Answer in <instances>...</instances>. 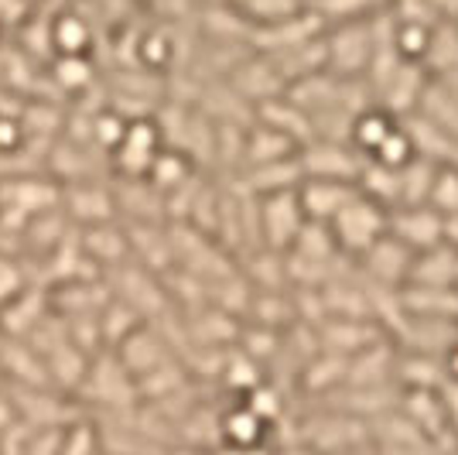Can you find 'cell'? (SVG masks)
Returning <instances> with one entry per match:
<instances>
[{
    "instance_id": "cell-6",
    "label": "cell",
    "mask_w": 458,
    "mask_h": 455,
    "mask_svg": "<svg viewBox=\"0 0 458 455\" xmlns=\"http://www.w3.org/2000/svg\"><path fill=\"white\" fill-rule=\"evenodd\" d=\"M394 0H311L305 11L322 21V28L332 24H352V21H373L390 11Z\"/></svg>"
},
{
    "instance_id": "cell-3",
    "label": "cell",
    "mask_w": 458,
    "mask_h": 455,
    "mask_svg": "<svg viewBox=\"0 0 458 455\" xmlns=\"http://www.w3.org/2000/svg\"><path fill=\"white\" fill-rule=\"evenodd\" d=\"M305 209L298 202V189L270 192L264 199V216L260 227L267 233V240L274 247H291L298 240V233L305 229Z\"/></svg>"
},
{
    "instance_id": "cell-2",
    "label": "cell",
    "mask_w": 458,
    "mask_h": 455,
    "mask_svg": "<svg viewBox=\"0 0 458 455\" xmlns=\"http://www.w3.org/2000/svg\"><path fill=\"white\" fill-rule=\"evenodd\" d=\"M386 233L397 244H403L414 257L445 244L441 216L431 206H397L394 212H386Z\"/></svg>"
},
{
    "instance_id": "cell-7",
    "label": "cell",
    "mask_w": 458,
    "mask_h": 455,
    "mask_svg": "<svg viewBox=\"0 0 458 455\" xmlns=\"http://www.w3.org/2000/svg\"><path fill=\"white\" fill-rule=\"evenodd\" d=\"M157 131H154L148 120H137L131 127H123L120 137V161H127V168L134 171V158H140V171H151L154 158H157Z\"/></svg>"
},
{
    "instance_id": "cell-11",
    "label": "cell",
    "mask_w": 458,
    "mask_h": 455,
    "mask_svg": "<svg viewBox=\"0 0 458 455\" xmlns=\"http://www.w3.org/2000/svg\"><path fill=\"white\" fill-rule=\"evenodd\" d=\"M21 141H24V133L14 120H0V151H11V148H18Z\"/></svg>"
},
{
    "instance_id": "cell-10",
    "label": "cell",
    "mask_w": 458,
    "mask_h": 455,
    "mask_svg": "<svg viewBox=\"0 0 458 455\" xmlns=\"http://www.w3.org/2000/svg\"><path fill=\"white\" fill-rule=\"evenodd\" d=\"M21 288H24V278H21L18 264L11 257H0V305L21 298Z\"/></svg>"
},
{
    "instance_id": "cell-9",
    "label": "cell",
    "mask_w": 458,
    "mask_h": 455,
    "mask_svg": "<svg viewBox=\"0 0 458 455\" xmlns=\"http://www.w3.org/2000/svg\"><path fill=\"white\" fill-rule=\"evenodd\" d=\"M86 41H89V28L76 14H62L52 24V45H55L62 56H82L86 52Z\"/></svg>"
},
{
    "instance_id": "cell-12",
    "label": "cell",
    "mask_w": 458,
    "mask_h": 455,
    "mask_svg": "<svg viewBox=\"0 0 458 455\" xmlns=\"http://www.w3.org/2000/svg\"><path fill=\"white\" fill-rule=\"evenodd\" d=\"M298 4H301V7H305V4H311V0H298Z\"/></svg>"
},
{
    "instance_id": "cell-5",
    "label": "cell",
    "mask_w": 458,
    "mask_h": 455,
    "mask_svg": "<svg viewBox=\"0 0 458 455\" xmlns=\"http://www.w3.org/2000/svg\"><path fill=\"white\" fill-rule=\"evenodd\" d=\"M401 120L394 114H386L383 107H363L360 114L352 116V124H349V141H352V148L360 158H369V154L380 148L383 141L390 137V131L397 127Z\"/></svg>"
},
{
    "instance_id": "cell-1",
    "label": "cell",
    "mask_w": 458,
    "mask_h": 455,
    "mask_svg": "<svg viewBox=\"0 0 458 455\" xmlns=\"http://www.w3.org/2000/svg\"><path fill=\"white\" fill-rule=\"evenodd\" d=\"M325 227L332 233L335 247L363 257L377 240L386 236V209L380 202H373L369 195H363V192H356Z\"/></svg>"
},
{
    "instance_id": "cell-8",
    "label": "cell",
    "mask_w": 458,
    "mask_h": 455,
    "mask_svg": "<svg viewBox=\"0 0 458 455\" xmlns=\"http://www.w3.org/2000/svg\"><path fill=\"white\" fill-rule=\"evenodd\" d=\"M414 158H418V151H414V141H411V133L403 131V124H397V127L390 131V137L383 141L377 151L369 154V165L401 171V168H407Z\"/></svg>"
},
{
    "instance_id": "cell-4",
    "label": "cell",
    "mask_w": 458,
    "mask_h": 455,
    "mask_svg": "<svg viewBox=\"0 0 458 455\" xmlns=\"http://www.w3.org/2000/svg\"><path fill=\"white\" fill-rule=\"evenodd\" d=\"M360 154L349 151V148H339L335 141H325V144H315L311 151H305V161H298L301 168V182L305 178H322V182H352L360 178Z\"/></svg>"
}]
</instances>
